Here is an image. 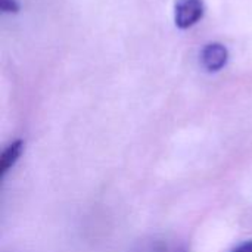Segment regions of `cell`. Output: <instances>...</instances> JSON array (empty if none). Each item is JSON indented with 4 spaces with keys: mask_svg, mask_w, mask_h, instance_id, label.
I'll use <instances>...</instances> for the list:
<instances>
[{
    "mask_svg": "<svg viewBox=\"0 0 252 252\" xmlns=\"http://www.w3.org/2000/svg\"><path fill=\"white\" fill-rule=\"evenodd\" d=\"M204 10L205 6L202 0H177L174 7L176 25L182 30L193 27L202 19Z\"/></svg>",
    "mask_w": 252,
    "mask_h": 252,
    "instance_id": "cell-1",
    "label": "cell"
},
{
    "mask_svg": "<svg viewBox=\"0 0 252 252\" xmlns=\"http://www.w3.org/2000/svg\"><path fill=\"white\" fill-rule=\"evenodd\" d=\"M229 52L221 43H208L201 52V63L210 72H217L226 66Z\"/></svg>",
    "mask_w": 252,
    "mask_h": 252,
    "instance_id": "cell-2",
    "label": "cell"
},
{
    "mask_svg": "<svg viewBox=\"0 0 252 252\" xmlns=\"http://www.w3.org/2000/svg\"><path fill=\"white\" fill-rule=\"evenodd\" d=\"M22 151H24V142L22 140H15L13 143H10L4 149V152L0 158V174H1V177L15 165V162L19 159Z\"/></svg>",
    "mask_w": 252,
    "mask_h": 252,
    "instance_id": "cell-3",
    "label": "cell"
},
{
    "mask_svg": "<svg viewBox=\"0 0 252 252\" xmlns=\"http://www.w3.org/2000/svg\"><path fill=\"white\" fill-rule=\"evenodd\" d=\"M1 9L4 12H16L18 4L15 3V0H1Z\"/></svg>",
    "mask_w": 252,
    "mask_h": 252,
    "instance_id": "cell-4",
    "label": "cell"
},
{
    "mask_svg": "<svg viewBox=\"0 0 252 252\" xmlns=\"http://www.w3.org/2000/svg\"><path fill=\"white\" fill-rule=\"evenodd\" d=\"M232 252H252V241H247V242L241 244Z\"/></svg>",
    "mask_w": 252,
    "mask_h": 252,
    "instance_id": "cell-5",
    "label": "cell"
}]
</instances>
